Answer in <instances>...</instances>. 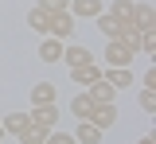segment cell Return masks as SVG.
<instances>
[{
  "mask_svg": "<svg viewBox=\"0 0 156 144\" xmlns=\"http://www.w3.org/2000/svg\"><path fill=\"white\" fill-rule=\"evenodd\" d=\"M74 16H70V12H51V16H47V35H55V39H70V35H74Z\"/></svg>",
  "mask_w": 156,
  "mask_h": 144,
  "instance_id": "cell-1",
  "label": "cell"
},
{
  "mask_svg": "<svg viewBox=\"0 0 156 144\" xmlns=\"http://www.w3.org/2000/svg\"><path fill=\"white\" fill-rule=\"evenodd\" d=\"M133 47H125V43H117V39H105V62L109 66H129L133 62Z\"/></svg>",
  "mask_w": 156,
  "mask_h": 144,
  "instance_id": "cell-2",
  "label": "cell"
},
{
  "mask_svg": "<svg viewBox=\"0 0 156 144\" xmlns=\"http://www.w3.org/2000/svg\"><path fill=\"white\" fill-rule=\"evenodd\" d=\"M70 78H74V86H94L98 78H101V66H98V62H82V66H70Z\"/></svg>",
  "mask_w": 156,
  "mask_h": 144,
  "instance_id": "cell-3",
  "label": "cell"
},
{
  "mask_svg": "<svg viewBox=\"0 0 156 144\" xmlns=\"http://www.w3.org/2000/svg\"><path fill=\"white\" fill-rule=\"evenodd\" d=\"M86 94H90V101H94V105H109V101L117 98V90H113L109 82H105V74H101V78H98L94 86H86Z\"/></svg>",
  "mask_w": 156,
  "mask_h": 144,
  "instance_id": "cell-4",
  "label": "cell"
},
{
  "mask_svg": "<svg viewBox=\"0 0 156 144\" xmlns=\"http://www.w3.org/2000/svg\"><path fill=\"white\" fill-rule=\"evenodd\" d=\"M90 125H98L101 132H105V129H113V125H117V105H113V101H109V105H94Z\"/></svg>",
  "mask_w": 156,
  "mask_h": 144,
  "instance_id": "cell-5",
  "label": "cell"
},
{
  "mask_svg": "<svg viewBox=\"0 0 156 144\" xmlns=\"http://www.w3.org/2000/svg\"><path fill=\"white\" fill-rule=\"evenodd\" d=\"M101 12H105L101 0H70V16H74V20H94Z\"/></svg>",
  "mask_w": 156,
  "mask_h": 144,
  "instance_id": "cell-6",
  "label": "cell"
},
{
  "mask_svg": "<svg viewBox=\"0 0 156 144\" xmlns=\"http://www.w3.org/2000/svg\"><path fill=\"white\" fill-rule=\"evenodd\" d=\"M39 59H43V62H62V39L43 35V43H39Z\"/></svg>",
  "mask_w": 156,
  "mask_h": 144,
  "instance_id": "cell-7",
  "label": "cell"
},
{
  "mask_svg": "<svg viewBox=\"0 0 156 144\" xmlns=\"http://www.w3.org/2000/svg\"><path fill=\"white\" fill-rule=\"evenodd\" d=\"M31 125H39V129H47V132H51V129L58 125V109H55V105H35Z\"/></svg>",
  "mask_w": 156,
  "mask_h": 144,
  "instance_id": "cell-8",
  "label": "cell"
},
{
  "mask_svg": "<svg viewBox=\"0 0 156 144\" xmlns=\"http://www.w3.org/2000/svg\"><path fill=\"white\" fill-rule=\"evenodd\" d=\"M133 8H136V0H109L105 16H113L117 23H133Z\"/></svg>",
  "mask_w": 156,
  "mask_h": 144,
  "instance_id": "cell-9",
  "label": "cell"
},
{
  "mask_svg": "<svg viewBox=\"0 0 156 144\" xmlns=\"http://www.w3.org/2000/svg\"><path fill=\"white\" fill-rule=\"evenodd\" d=\"M62 62L66 66H82V62H94V55H90V47H62Z\"/></svg>",
  "mask_w": 156,
  "mask_h": 144,
  "instance_id": "cell-10",
  "label": "cell"
},
{
  "mask_svg": "<svg viewBox=\"0 0 156 144\" xmlns=\"http://www.w3.org/2000/svg\"><path fill=\"white\" fill-rule=\"evenodd\" d=\"M105 82L113 86V90H125V86H133V70H129V66H109Z\"/></svg>",
  "mask_w": 156,
  "mask_h": 144,
  "instance_id": "cell-11",
  "label": "cell"
},
{
  "mask_svg": "<svg viewBox=\"0 0 156 144\" xmlns=\"http://www.w3.org/2000/svg\"><path fill=\"white\" fill-rule=\"evenodd\" d=\"M74 140H78V144H98V140H101V129H98V125H90V121H78Z\"/></svg>",
  "mask_w": 156,
  "mask_h": 144,
  "instance_id": "cell-12",
  "label": "cell"
},
{
  "mask_svg": "<svg viewBox=\"0 0 156 144\" xmlns=\"http://www.w3.org/2000/svg\"><path fill=\"white\" fill-rule=\"evenodd\" d=\"M70 113H74L78 121H90V113H94V101H90V94H78L74 101H70Z\"/></svg>",
  "mask_w": 156,
  "mask_h": 144,
  "instance_id": "cell-13",
  "label": "cell"
},
{
  "mask_svg": "<svg viewBox=\"0 0 156 144\" xmlns=\"http://www.w3.org/2000/svg\"><path fill=\"white\" fill-rule=\"evenodd\" d=\"M27 121H31V117H27V113H8V117H4V132H12V136H20V132H23V129H27Z\"/></svg>",
  "mask_w": 156,
  "mask_h": 144,
  "instance_id": "cell-14",
  "label": "cell"
},
{
  "mask_svg": "<svg viewBox=\"0 0 156 144\" xmlns=\"http://www.w3.org/2000/svg\"><path fill=\"white\" fill-rule=\"evenodd\" d=\"M31 105H55V86L51 82H39L31 90Z\"/></svg>",
  "mask_w": 156,
  "mask_h": 144,
  "instance_id": "cell-15",
  "label": "cell"
},
{
  "mask_svg": "<svg viewBox=\"0 0 156 144\" xmlns=\"http://www.w3.org/2000/svg\"><path fill=\"white\" fill-rule=\"evenodd\" d=\"M16 140H20V144H43V140H47V129H39V125H31V121H27V129L20 132Z\"/></svg>",
  "mask_w": 156,
  "mask_h": 144,
  "instance_id": "cell-16",
  "label": "cell"
},
{
  "mask_svg": "<svg viewBox=\"0 0 156 144\" xmlns=\"http://www.w3.org/2000/svg\"><path fill=\"white\" fill-rule=\"evenodd\" d=\"M133 23L140 27V31H144V27H152V4H144V0H140V4L133 8Z\"/></svg>",
  "mask_w": 156,
  "mask_h": 144,
  "instance_id": "cell-17",
  "label": "cell"
},
{
  "mask_svg": "<svg viewBox=\"0 0 156 144\" xmlns=\"http://www.w3.org/2000/svg\"><path fill=\"white\" fill-rule=\"evenodd\" d=\"M94 23H98V31H101L105 39H117V27H121V23H117L113 16H105V12H101V16H94Z\"/></svg>",
  "mask_w": 156,
  "mask_h": 144,
  "instance_id": "cell-18",
  "label": "cell"
},
{
  "mask_svg": "<svg viewBox=\"0 0 156 144\" xmlns=\"http://www.w3.org/2000/svg\"><path fill=\"white\" fill-rule=\"evenodd\" d=\"M47 16H51V12H43V8H31V12H27V27L47 35Z\"/></svg>",
  "mask_w": 156,
  "mask_h": 144,
  "instance_id": "cell-19",
  "label": "cell"
},
{
  "mask_svg": "<svg viewBox=\"0 0 156 144\" xmlns=\"http://www.w3.org/2000/svg\"><path fill=\"white\" fill-rule=\"evenodd\" d=\"M140 51H144V55L156 51V27H144V31H140Z\"/></svg>",
  "mask_w": 156,
  "mask_h": 144,
  "instance_id": "cell-20",
  "label": "cell"
},
{
  "mask_svg": "<svg viewBox=\"0 0 156 144\" xmlns=\"http://www.w3.org/2000/svg\"><path fill=\"white\" fill-rule=\"evenodd\" d=\"M35 8H43V12H70V0H39Z\"/></svg>",
  "mask_w": 156,
  "mask_h": 144,
  "instance_id": "cell-21",
  "label": "cell"
},
{
  "mask_svg": "<svg viewBox=\"0 0 156 144\" xmlns=\"http://www.w3.org/2000/svg\"><path fill=\"white\" fill-rule=\"evenodd\" d=\"M43 144H78L74 136H70V132H55V129H51V132H47V140Z\"/></svg>",
  "mask_w": 156,
  "mask_h": 144,
  "instance_id": "cell-22",
  "label": "cell"
},
{
  "mask_svg": "<svg viewBox=\"0 0 156 144\" xmlns=\"http://www.w3.org/2000/svg\"><path fill=\"white\" fill-rule=\"evenodd\" d=\"M140 109H144V113H156V98H152V90H144V94H140Z\"/></svg>",
  "mask_w": 156,
  "mask_h": 144,
  "instance_id": "cell-23",
  "label": "cell"
},
{
  "mask_svg": "<svg viewBox=\"0 0 156 144\" xmlns=\"http://www.w3.org/2000/svg\"><path fill=\"white\" fill-rule=\"evenodd\" d=\"M140 144H156V140H152V136H140Z\"/></svg>",
  "mask_w": 156,
  "mask_h": 144,
  "instance_id": "cell-24",
  "label": "cell"
},
{
  "mask_svg": "<svg viewBox=\"0 0 156 144\" xmlns=\"http://www.w3.org/2000/svg\"><path fill=\"white\" fill-rule=\"evenodd\" d=\"M0 136H4V125H0Z\"/></svg>",
  "mask_w": 156,
  "mask_h": 144,
  "instance_id": "cell-25",
  "label": "cell"
}]
</instances>
